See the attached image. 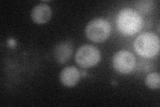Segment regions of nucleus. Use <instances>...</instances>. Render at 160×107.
<instances>
[{"label":"nucleus","mask_w":160,"mask_h":107,"mask_svg":"<svg viewBox=\"0 0 160 107\" xmlns=\"http://www.w3.org/2000/svg\"><path fill=\"white\" fill-rule=\"evenodd\" d=\"M101 59L99 50L92 45L86 44L80 47L76 54V63L83 68H92L96 66Z\"/></svg>","instance_id":"obj_4"},{"label":"nucleus","mask_w":160,"mask_h":107,"mask_svg":"<svg viewBox=\"0 0 160 107\" xmlns=\"http://www.w3.org/2000/svg\"><path fill=\"white\" fill-rule=\"evenodd\" d=\"M111 25L107 20L96 18L90 21L86 28V37L93 42H103L109 38Z\"/></svg>","instance_id":"obj_3"},{"label":"nucleus","mask_w":160,"mask_h":107,"mask_svg":"<svg viewBox=\"0 0 160 107\" xmlns=\"http://www.w3.org/2000/svg\"><path fill=\"white\" fill-rule=\"evenodd\" d=\"M136 60L134 55L129 51H119L113 56L114 68L122 74H129L134 70Z\"/></svg>","instance_id":"obj_5"},{"label":"nucleus","mask_w":160,"mask_h":107,"mask_svg":"<svg viewBox=\"0 0 160 107\" xmlns=\"http://www.w3.org/2000/svg\"><path fill=\"white\" fill-rule=\"evenodd\" d=\"M73 46L70 42L65 41L58 44L53 50L55 60L59 64H65L71 58Z\"/></svg>","instance_id":"obj_7"},{"label":"nucleus","mask_w":160,"mask_h":107,"mask_svg":"<svg viewBox=\"0 0 160 107\" xmlns=\"http://www.w3.org/2000/svg\"><path fill=\"white\" fill-rule=\"evenodd\" d=\"M159 40L153 33L146 32L140 34L134 42L136 52L144 58H152L159 51Z\"/></svg>","instance_id":"obj_2"},{"label":"nucleus","mask_w":160,"mask_h":107,"mask_svg":"<svg viewBox=\"0 0 160 107\" xmlns=\"http://www.w3.org/2000/svg\"><path fill=\"white\" fill-rule=\"evenodd\" d=\"M146 84L148 88L158 89L160 86V76L159 72L149 74L146 78Z\"/></svg>","instance_id":"obj_9"},{"label":"nucleus","mask_w":160,"mask_h":107,"mask_svg":"<svg viewBox=\"0 0 160 107\" xmlns=\"http://www.w3.org/2000/svg\"><path fill=\"white\" fill-rule=\"evenodd\" d=\"M80 73L75 66H68L62 70L59 74V80L62 84L66 87H73L79 80Z\"/></svg>","instance_id":"obj_6"},{"label":"nucleus","mask_w":160,"mask_h":107,"mask_svg":"<svg viewBox=\"0 0 160 107\" xmlns=\"http://www.w3.org/2000/svg\"><path fill=\"white\" fill-rule=\"evenodd\" d=\"M31 16L33 21L38 24L48 22L52 16V9L48 5L40 3L32 9Z\"/></svg>","instance_id":"obj_8"},{"label":"nucleus","mask_w":160,"mask_h":107,"mask_svg":"<svg viewBox=\"0 0 160 107\" xmlns=\"http://www.w3.org/2000/svg\"><path fill=\"white\" fill-rule=\"evenodd\" d=\"M116 25L118 29L123 34L132 35L140 31L142 27V19L134 9L125 8L118 13Z\"/></svg>","instance_id":"obj_1"}]
</instances>
